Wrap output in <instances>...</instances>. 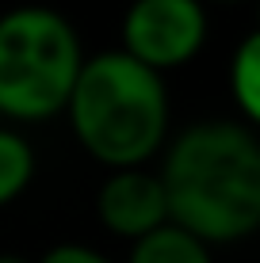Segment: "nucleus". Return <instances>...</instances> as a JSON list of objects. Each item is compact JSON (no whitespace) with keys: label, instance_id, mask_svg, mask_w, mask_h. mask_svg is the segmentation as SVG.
<instances>
[{"label":"nucleus","instance_id":"obj_9","mask_svg":"<svg viewBox=\"0 0 260 263\" xmlns=\"http://www.w3.org/2000/svg\"><path fill=\"white\" fill-rule=\"evenodd\" d=\"M34 263H115V259H107L100 248H92V244L61 240V244H54V248H46Z\"/></svg>","mask_w":260,"mask_h":263},{"label":"nucleus","instance_id":"obj_11","mask_svg":"<svg viewBox=\"0 0 260 263\" xmlns=\"http://www.w3.org/2000/svg\"><path fill=\"white\" fill-rule=\"evenodd\" d=\"M253 31H260V0H256V27H253Z\"/></svg>","mask_w":260,"mask_h":263},{"label":"nucleus","instance_id":"obj_12","mask_svg":"<svg viewBox=\"0 0 260 263\" xmlns=\"http://www.w3.org/2000/svg\"><path fill=\"white\" fill-rule=\"evenodd\" d=\"M226 4H230V0H226Z\"/></svg>","mask_w":260,"mask_h":263},{"label":"nucleus","instance_id":"obj_4","mask_svg":"<svg viewBox=\"0 0 260 263\" xmlns=\"http://www.w3.org/2000/svg\"><path fill=\"white\" fill-rule=\"evenodd\" d=\"M211 20L203 0H130L119 23V50L153 72H172L207 46Z\"/></svg>","mask_w":260,"mask_h":263},{"label":"nucleus","instance_id":"obj_6","mask_svg":"<svg viewBox=\"0 0 260 263\" xmlns=\"http://www.w3.org/2000/svg\"><path fill=\"white\" fill-rule=\"evenodd\" d=\"M230 99L249 130L260 134V31H249L230 53Z\"/></svg>","mask_w":260,"mask_h":263},{"label":"nucleus","instance_id":"obj_1","mask_svg":"<svg viewBox=\"0 0 260 263\" xmlns=\"http://www.w3.org/2000/svg\"><path fill=\"white\" fill-rule=\"evenodd\" d=\"M172 225L203 244H241L260 233V134L207 119L168 138L157 168Z\"/></svg>","mask_w":260,"mask_h":263},{"label":"nucleus","instance_id":"obj_7","mask_svg":"<svg viewBox=\"0 0 260 263\" xmlns=\"http://www.w3.org/2000/svg\"><path fill=\"white\" fill-rule=\"evenodd\" d=\"M127 263H214V259H211V244H203L199 237L168 221L157 233L134 240Z\"/></svg>","mask_w":260,"mask_h":263},{"label":"nucleus","instance_id":"obj_5","mask_svg":"<svg viewBox=\"0 0 260 263\" xmlns=\"http://www.w3.org/2000/svg\"><path fill=\"white\" fill-rule=\"evenodd\" d=\"M96 217L111 237H123L130 244L157 233L161 225L172 221L161 176L153 168L107 172L103 183L96 187Z\"/></svg>","mask_w":260,"mask_h":263},{"label":"nucleus","instance_id":"obj_10","mask_svg":"<svg viewBox=\"0 0 260 263\" xmlns=\"http://www.w3.org/2000/svg\"><path fill=\"white\" fill-rule=\"evenodd\" d=\"M0 263H34V259L20 256V252H0Z\"/></svg>","mask_w":260,"mask_h":263},{"label":"nucleus","instance_id":"obj_3","mask_svg":"<svg viewBox=\"0 0 260 263\" xmlns=\"http://www.w3.org/2000/svg\"><path fill=\"white\" fill-rule=\"evenodd\" d=\"M80 34L46 4H23L0 15V119L50 122L65 115L84 69Z\"/></svg>","mask_w":260,"mask_h":263},{"label":"nucleus","instance_id":"obj_8","mask_svg":"<svg viewBox=\"0 0 260 263\" xmlns=\"http://www.w3.org/2000/svg\"><path fill=\"white\" fill-rule=\"evenodd\" d=\"M34 172H39L34 145L27 141L20 130L0 126V210L12 206L15 198L34 183Z\"/></svg>","mask_w":260,"mask_h":263},{"label":"nucleus","instance_id":"obj_2","mask_svg":"<svg viewBox=\"0 0 260 263\" xmlns=\"http://www.w3.org/2000/svg\"><path fill=\"white\" fill-rule=\"evenodd\" d=\"M65 115L77 145L107 172L146 168L168 145L165 77L123 50L84 61Z\"/></svg>","mask_w":260,"mask_h":263}]
</instances>
